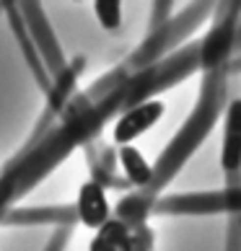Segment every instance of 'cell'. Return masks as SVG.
<instances>
[{"label":"cell","instance_id":"cell-4","mask_svg":"<svg viewBox=\"0 0 241 251\" xmlns=\"http://www.w3.org/2000/svg\"><path fill=\"white\" fill-rule=\"evenodd\" d=\"M76 210H78V220L91 230H99L104 223L112 218L109 210V197L107 189L99 181H86L78 189V200H76Z\"/></svg>","mask_w":241,"mask_h":251},{"label":"cell","instance_id":"cell-2","mask_svg":"<svg viewBox=\"0 0 241 251\" xmlns=\"http://www.w3.org/2000/svg\"><path fill=\"white\" fill-rule=\"evenodd\" d=\"M163 101L159 99H145L140 101V104L130 106L125 109L122 114H119V119L114 122V129H112V137L117 145H133V140H137L143 132H148L159 119L163 117Z\"/></svg>","mask_w":241,"mask_h":251},{"label":"cell","instance_id":"cell-8","mask_svg":"<svg viewBox=\"0 0 241 251\" xmlns=\"http://www.w3.org/2000/svg\"><path fill=\"white\" fill-rule=\"evenodd\" d=\"M226 251H241V212L231 215L228 236H226Z\"/></svg>","mask_w":241,"mask_h":251},{"label":"cell","instance_id":"cell-7","mask_svg":"<svg viewBox=\"0 0 241 251\" xmlns=\"http://www.w3.org/2000/svg\"><path fill=\"white\" fill-rule=\"evenodd\" d=\"M94 13L99 18L101 29H107V31H117L119 24H122V5L117 0H96Z\"/></svg>","mask_w":241,"mask_h":251},{"label":"cell","instance_id":"cell-6","mask_svg":"<svg viewBox=\"0 0 241 251\" xmlns=\"http://www.w3.org/2000/svg\"><path fill=\"white\" fill-rule=\"evenodd\" d=\"M119 163H122V171L127 176L130 184H135L137 189H145L151 187L153 181V166L143 158V153L133 145H125L119 148Z\"/></svg>","mask_w":241,"mask_h":251},{"label":"cell","instance_id":"cell-1","mask_svg":"<svg viewBox=\"0 0 241 251\" xmlns=\"http://www.w3.org/2000/svg\"><path fill=\"white\" fill-rule=\"evenodd\" d=\"M241 21V0L234 3H220L215 5V21L210 31L197 42V57L200 68L205 73L223 70L234 57L236 50V29Z\"/></svg>","mask_w":241,"mask_h":251},{"label":"cell","instance_id":"cell-9","mask_svg":"<svg viewBox=\"0 0 241 251\" xmlns=\"http://www.w3.org/2000/svg\"><path fill=\"white\" fill-rule=\"evenodd\" d=\"M11 194H13V179H3L0 181V210L5 207V202L11 200Z\"/></svg>","mask_w":241,"mask_h":251},{"label":"cell","instance_id":"cell-5","mask_svg":"<svg viewBox=\"0 0 241 251\" xmlns=\"http://www.w3.org/2000/svg\"><path fill=\"white\" fill-rule=\"evenodd\" d=\"M130 238H133V228H127L125 223L117 220V218H109L104 226L96 230L88 251H127Z\"/></svg>","mask_w":241,"mask_h":251},{"label":"cell","instance_id":"cell-3","mask_svg":"<svg viewBox=\"0 0 241 251\" xmlns=\"http://www.w3.org/2000/svg\"><path fill=\"white\" fill-rule=\"evenodd\" d=\"M220 169H223V174H226L228 189L241 187V96L231 99V104L226 106Z\"/></svg>","mask_w":241,"mask_h":251}]
</instances>
